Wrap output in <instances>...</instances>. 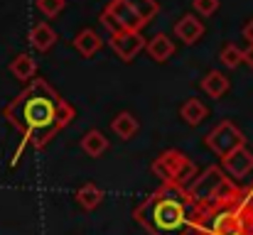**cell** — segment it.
Masks as SVG:
<instances>
[{
	"mask_svg": "<svg viewBox=\"0 0 253 235\" xmlns=\"http://www.w3.org/2000/svg\"><path fill=\"white\" fill-rule=\"evenodd\" d=\"M2 115L25 135V142H32L37 150H42L74 120V108L62 101L44 78H32L25 91L2 108Z\"/></svg>",
	"mask_w": 253,
	"mask_h": 235,
	"instance_id": "obj_1",
	"label": "cell"
},
{
	"mask_svg": "<svg viewBox=\"0 0 253 235\" xmlns=\"http://www.w3.org/2000/svg\"><path fill=\"white\" fill-rule=\"evenodd\" d=\"M184 191L187 189L165 184L135 211V221L148 228L150 235H189L194 216H189L184 201H177Z\"/></svg>",
	"mask_w": 253,
	"mask_h": 235,
	"instance_id": "obj_2",
	"label": "cell"
},
{
	"mask_svg": "<svg viewBox=\"0 0 253 235\" xmlns=\"http://www.w3.org/2000/svg\"><path fill=\"white\" fill-rule=\"evenodd\" d=\"M187 194L199 208L204 206L207 211H219L241 199V191L231 184V179L221 174L219 167H209L202 179H194Z\"/></svg>",
	"mask_w": 253,
	"mask_h": 235,
	"instance_id": "obj_3",
	"label": "cell"
},
{
	"mask_svg": "<svg viewBox=\"0 0 253 235\" xmlns=\"http://www.w3.org/2000/svg\"><path fill=\"white\" fill-rule=\"evenodd\" d=\"M153 174L163 179V184L177 186V189H189L192 181L197 179V167L187 155L179 150H168L153 162Z\"/></svg>",
	"mask_w": 253,
	"mask_h": 235,
	"instance_id": "obj_4",
	"label": "cell"
},
{
	"mask_svg": "<svg viewBox=\"0 0 253 235\" xmlns=\"http://www.w3.org/2000/svg\"><path fill=\"white\" fill-rule=\"evenodd\" d=\"M101 22H103V27L111 32V34H116V32H121V30H143L148 22L133 10V5L128 2V0H111L108 5H106V10L101 12Z\"/></svg>",
	"mask_w": 253,
	"mask_h": 235,
	"instance_id": "obj_5",
	"label": "cell"
},
{
	"mask_svg": "<svg viewBox=\"0 0 253 235\" xmlns=\"http://www.w3.org/2000/svg\"><path fill=\"white\" fill-rule=\"evenodd\" d=\"M246 145V137L244 133L231 123V120H221L209 135H207V147L219 157H226L229 152L239 150Z\"/></svg>",
	"mask_w": 253,
	"mask_h": 235,
	"instance_id": "obj_6",
	"label": "cell"
},
{
	"mask_svg": "<svg viewBox=\"0 0 253 235\" xmlns=\"http://www.w3.org/2000/svg\"><path fill=\"white\" fill-rule=\"evenodd\" d=\"M108 44L123 62H133L143 52V47H148V42L143 39V34L138 30H121V32L111 34Z\"/></svg>",
	"mask_w": 253,
	"mask_h": 235,
	"instance_id": "obj_7",
	"label": "cell"
},
{
	"mask_svg": "<svg viewBox=\"0 0 253 235\" xmlns=\"http://www.w3.org/2000/svg\"><path fill=\"white\" fill-rule=\"evenodd\" d=\"M221 167H224V171H226L229 176H234V179H246L253 171V152L246 150V145H244V147L229 152L226 157H221Z\"/></svg>",
	"mask_w": 253,
	"mask_h": 235,
	"instance_id": "obj_8",
	"label": "cell"
},
{
	"mask_svg": "<svg viewBox=\"0 0 253 235\" xmlns=\"http://www.w3.org/2000/svg\"><path fill=\"white\" fill-rule=\"evenodd\" d=\"M174 37L182 44H197L204 37V22L197 15H182L174 22Z\"/></svg>",
	"mask_w": 253,
	"mask_h": 235,
	"instance_id": "obj_9",
	"label": "cell"
},
{
	"mask_svg": "<svg viewBox=\"0 0 253 235\" xmlns=\"http://www.w3.org/2000/svg\"><path fill=\"white\" fill-rule=\"evenodd\" d=\"M54 42H57V32H54L47 22H37V25L30 30V44H32L35 52L44 54V52H49V49L54 47Z\"/></svg>",
	"mask_w": 253,
	"mask_h": 235,
	"instance_id": "obj_10",
	"label": "cell"
},
{
	"mask_svg": "<svg viewBox=\"0 0 253 235\" xmlns=\"http://www.w3.org/2000/svg\"><path fill=\"white\" fill-rule=\"evenodd\" d=\"M72 44H74V49H77L84 59H91V57H96V52L103 47V39L96 34V30H88V27H86V30H82V32L74 37Z\"/></svg>",
	"mask_w": 253,
	"mask_h": 235,
	"instance_id": "obj_11",
	"label": "cell"
},
{
	"mask_svg": "<svg viewBox=\"0 0 253 235\" xmlns=\"http://www.w3.org/2000/svg\"><path fill=\"white\" fill-rule=\"evenodd\" d=\"M148 54H150V59L153 62H158V64H165L168 59H172V54H174V42L169 39L168 34H155L150 42H148Z\"/></svg>",
	"mask_w": 253,
	"mask_h": 235,
	"instance_id": "obj_12",
	"label": "cell"
},
{
	"mask_svg": "<svg viewBox=\"0 0 253 235\" xmlns=\"http://www.w3.org/2000/svg\"><path fill=\"white\" fill-rule=\"evenodd\" d=\"M207 115H209V108L199 101V98H187L184 103H182V108H179V118L187 123V125H202L204 120H207Z\"/></svg>",
	"mask_w": 253,
	"mask_h": 235,
	"instance_id": "obj_13",
	"label": "cell"
},
{
	"mask_svg": "<svg viewBox=\"0 0 253 235\" xmlns=\"http://www.w3.org/2000/svg\"><path fill=\"white\" fill-rule=\"evenodd\" d=\"M10 74L17 81H22V83H30L32 78L37 76V62L30 54H17L10 62Z\"/></svg>",
	"mask_w": 253,
	"mask_h": 235,
	"instance_id": "obj_14",
	"label": "cell"
},
{
	"mask_svg": "<svg viewBox=\"0 0 253 235\" xmlns=\"http://www.w3.org/2000/svg\"><path fill=\"white\" fill-rule=\"evenodd\" d=\"M231 88V81L224 76L221 71H209L207 76L202 78V91L209 96V98H221L226 96Z\"/></svg>",
	"mask_w": 253,
	"mask_h": 235,
	"instance_id": "obj_15",
	"label": "cell"
},
{
	"mask_svg": "<svg viewBox=\"0 0 253 235\" xmlns=\"http://www.w3.org/2000/svg\"><path fill=\"white\" fill-rule=\"evenodd\" d=\"M138 120H135V115L133 113H128V110H123V113H118L113 120H111V130L121 137V140H130L135 133H138Z\"/></svg>",
	"mask_w": 253,
	"mask_h": 235,
	"instance_id": "obj_16",
	"label": "cell"
},
{
	"mask_svg": "<svg viewBox=\"0 0 253 235\" xmlns=\"http://www.w3.org/2000/svg\"><path fill=\"white\" fill-rule=\"evenodd\" d=\"M108 145H111V142H108V137H106L101 130H88L84 137H82V150H84L88 157H93V159L103 155V152L108 150Z\"/></svg>",
	"mask_w": 253,
	"mask_h": 235,
	"instance_id": "obj_17",
	"label": "cell"
},
{
	"mask_svg": "<svg viewBox=\"0 0 253 235\" xmlns=\"http://www.w3.org/2000/svg\"><path fill=\"white\" fill-rule=\"evenodd\" d=\"M101 201H103V191H101L96 184H84V186L77 191V203H79L84 211H93Z\"/></svg>",
	"mask_w": 253,
	"mask_h": 235,
	"instance_id": "obj_18",
	"label": "cell"
},
{
	"mask_svg": "<svg viewBox=\"0 0 253 235\" xmlns=\"http://www.w3.org/2000/svg\"><path fill=\"white\" fill-rule=\"evenodd\" d=\"M219 59H221V64H224L226 69H236V67H241V64L246 62V52H241L236 44H226V47L221 49Z\"/></svg>",
	"mask_w": 253,
	"mask_h": 235,
	"instance_id": "obj_19",
	"label": "cell"
},
{
	"mask_svg": "<svg viewBox=\"0 0 253 235\" xmlns=\"http://www.w3.org/2000/svg\"><path fill=\"white\" fill-rule=\"evenodd\" d=\"M130 5H133V10L145 20V22H150L158 12H160V5L155 2V0H128Z\"/></svg>",
	"mask_w": 253,
	"mask_h": 235,
	"instance_id": "obj_20",
	"label": "cell"
},
{
	"mask_svg": "<svg viewBox=\"0 0 253 235\" xmlns=\"http://www.w3.org/2000/svg\"><path fill=\"white\" fill-rule=\"evenodd\" d=\"M35 2H37V10L44 17H57L64 10V5H67V0H35Z\"/></svg>",
	"mask_w": 253,
	"mask_h": 235,
	"instance_id": "obj_21",
	"label": "cell"
},
{
	"mask_svg": "<svg viewBox=\"0 0 253 235\" xmlns=\"http://www.w3.org/2000/svg\"><path fill=\"white\" fill-rule=\"evenodd\" d=\"M219 0H192V7H194V12L197 15H202V17H211L216 10H219Z\"/></svg>",
	"mask_w": 253,
	"mask_h": 235,
	"instance_id": "obj_22",
	"label": "cell"
},
{
	"mask_svg": "<svg viewBox=\"0 0 253 235\" xmlns=\"http://www.w3.org/2000/svg\"><path fill=\"white\" fill-rule=\"evenodd\" d=\"M244 39H246L249 44H253V17L244 25Z\"/></svg>",
	"mask_w": 253,
	"mask_h": 235,
	"instance_id": "obj_23",
	"label": "cell"
},
{
	"mask_svg": "<svg viewBox=\"0 0 253 235\" xmlns=\"http://www.w3.org/2000/svg\"><path fill=\"white\" fill-rule=\"evenodd\" d=\"M246 62H249V64H251V69H253V44H251V49H249V52H246Z\"/></svg>",
	"mask_w": 253,
	"mask_h": 235,
	"instance_id": "obj_24",
	"label": "cell"
}]
</instances>
